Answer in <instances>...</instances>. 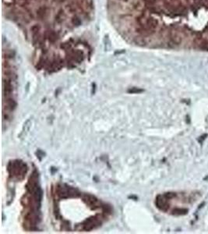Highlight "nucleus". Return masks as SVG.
I'll return each instance as SVG.
<instances>
[{
    "label": "nucleus",
    "mask_w": 208,
    "mask_h": 234,
    "mask_svg": "<svg viewBox=\"0 0 208 234\" xmlns=\"http://www.w3.org/2000/svg\"><path fill=\"white\" fill-rule=\"evenodd\" d=\"M62 16H63V11H62V10H59L56 16V20L58 23H60V22L62 20Z\"/></svg>",
    "instance_id": "7"
},
{
    "label": "nucleus",
    "mask_w": 208,
    "mask_h": 234,
    "mask_svg": "<svg viewBox=\"0 0 208 234\" xmlns=\"http://www.w3.org/2000/svg\"><path fill=\"white\" fill-rule=\"evenodd\" d=\"M170 38L171 41L174 44H175V45H178V44H180L181 42H182V38H181V36L179 35L177 32H172L170 34Z\"/></svg>",
    "instance_id": "3"
},
{
    "label": "nucleus",
    "mask_w": 208,
    "mask_h": 234,
    "mask_svg": "<svg viewBox=\"0 0 208 234\" xmlns=\"http://www.w3.org/2000/svg\"><path fill=\"white\" fill-rule=\"evenodd\" d=\"M157 206L160 208V210L167 211L169 208V202H168V197L166 196H158L157 197Z\"/></svg>",
    "instance_id": "2"
},
{
    "label": "nucleus",
    "mask_w": 208,
    "mask_h": 234,
    "mask_svg": "<svg viewBox=\"0 0 208 234\" xmlns=\"http://www.w3.org/2000/svg\"><path fill=\"white\" fill-rule=\"evenodd\" d=\"M72 23H73V24L75 25V26H79V25L81 24V20H80V19H79V17L75 16V17L72 19Z\"/></svg>",
    "instance_id": "8"
},
{
    "label": "nucleus",
    "mask_w": 208,
    "mask_h": 234,
    "mask_svg": "<svg viewBox=\"0 0 208 234\" xmlns=\"http://www.w3.org/2000/svg\"><path fill=\"white\" fill-rule=\"evenodd\" d=\"M200 48H201V49L204 50V51H208V42L207 41H205V40H204V41H202V42H200Z\"/></svg>",
    "instance_id": "6"
},
{
    "label": "nucleus",
    "mask_w": 208,
    "mask_h": 234,
    "mask_svg": "<svg viewBox=\"0 0 208 234\" xmlns=\"http://www.w3.org/2000/svg\"><path fill=\"white\" fill-rule=\"evenodd\" d=\"M144 2L147 6H153L156 2V0H144Z\"/></svg>",
    "instance_id": "9"
},
{
    "label": "nucleus",
    "mask_w": 208,
    "mask_h": 234,
    "mask_svg": "<svg viewBox=\"0 0 208 234\" xmlns=\"http://www.w3.org/2000/svg\"><path fill=\"white\" fill-rule=\"evenodd\" d=\"M56 2H58V3H61V2H65V0H54Z\"/></svg>",
    "instance_id": "10"
},
{
    "label": "nucleus",
    "mask_w": 208,
    "mask_h": 234,
    "mask_svg": "<svg viewBox=\"0 0 208 234\" xmlns=\"http://www.w3.org/2000/svg\"><path fill=\"white\" fill-rule=\"evenodd\" d=\"M47 38H48V41L52 43L56 42L58 39V34L56 31H49L47 34Z\"/></svg>",
    "instance_id": "5"
},
{
    "label": "nucleus",
    "mask_w": 208,
    "mask_h": 234,
    "mask_svg": "<svg viewBox=\"0 0 208 234\" xmlns=\"http://www.w3.org/2000/svg\"><path fill=\"white\" fill-rule=\"evenodd\" d=\"M123 1H127V0H123Z\"/></svg>",
    "instance_id": "11"
},
{
    "label": "nucleus",
    "mask_w": 208,
    "mask_h": 234,
    "mask_svg": "<svg viewBox=\"0 0 208 234\" xmlns=\"http://www.w3.org/2000/svg\"><path fill=\"white\" fill-rule=\"evenodd\" d=\"M46 14H47V8H46V6H41L37 10V16L41 20L45 17Z\"/></svg>",
    "instance_id": "4"
},
{
    "label": "nucleus",
    "mask_w": 208,
    "mask_h": 234,
    "mask_svg": "<svg viewBox=\"0 0 208 234\" xmlns=\"http://www.w3.org/2000/svg\"><path fill=\"white\" fill-rule=\"evenodd\" d=\"M139 20H143V22L139 23L142 26V30L144 31H152L157 27L158 22L153 17L144 18L143 16H140Z\"/></svg>",
    "instance_id": "1"
}]
</instances>
